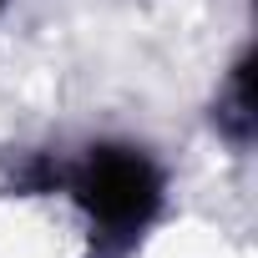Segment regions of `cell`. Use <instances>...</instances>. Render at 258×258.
<instances>
[{
  "label": "cell",
  "instance_id": "6da1fadb",
  "mask_svg": "<svg viewBox=\"0 0 258 258\" xmlns=\"http://www.w3.org/2000/svg\"><path fill=\"white\" fill-rule=\"evenodd\" d=\"M56 182L106 258L132 253L167 208V167L142 142H91L76 162L56 167Z\"/></svg>",
  "mask_w": 258,
  "mask_h": 258
},
{
  "label": "cell",
  "instance_id": "7a4b0ae2",
  "mask_svg": "<svg viewBox=\"0 0 258 258\" xmlns=\"http://www.w3.org/2000/svg\"><path fill=\"white\" fill-rule=\"evenodd\" d=\"M218 132L233 142V147H248L253 137V86H248V56H238L218 86Z\"/></svg>",
  "mask_w": 258,
  "mask_h": 258
},
{
  "label": "cell",
  "instance_id": "3957f363",
  "mask_svg": "<svg viewBox=\"0 0 258 258\" xmlns=\"http://www.w3.org/2000/svg\"><path fill=\"white\" fill-rule=\"evenodd\" d=\"M0 11H6V0H0Z\"/></svg>",
  "mask_w": 258,
  "mask_h": 258
}]
</instances>
